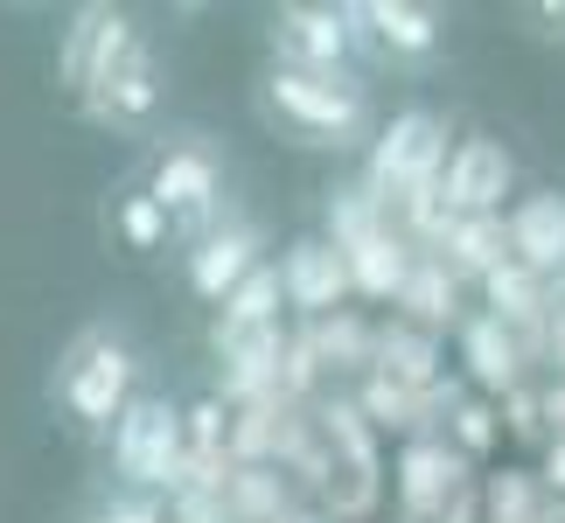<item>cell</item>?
<instances>
[{"instance_id": "17", "label": "cell", "mask_w": 565, "mask_h": 523, "mask_svg": "<svg viewBox=\"0 0 565 523\" xmlns=\"http://www.w3.org/2000/svg\"><path fill=\"white\" fill-rule=\"evenodd\" d=\"M98 21H105V8H84V14H77V29H71V50H63V84H71V92H84V71H92Z\"/></svg>"}, {"instance_id": "6", "label": "cell", "mask_w": 565, "mask_h": 523, "mask_svg": "<svg viewBox=\"0 0 565 523\" xmlns=\"http://www.w3.org/2000/svg\"><path fill=\"white\" fill-rule=\"evenodd\" d=\"M510 189V154L495 140H461V154L447 161V210L454 216H489Z\"/></svg>"}, {"instance_id": "7", "label": "cell", "mask_w": 565, "mask_h": 523, "mask_svg": "<svg viewBox=\"0 0 565 523\" xmlns=\"http://www.w3.org/2000/svg\"><path fill=\"white\" fill-rule=\"evenodd\" d=\"M279 293L294 300V308H335L342 293H350V258H342V245H321V237H300V245L287 252V266H279Z\"/></svg>"}, {"instance_id": "12", "label": "cell", "mask_w": 565, "mask_h": 523, "mask_svg": "<svg viewBox=\"0 0 565 523\" xmlns=\"http://www.w3.org/2000/svg\"><path fill=\"white\" fill-rule=\"evenodd\" d=\"M342 258H350V279L363 293H391L405 279V258H398V245H384V237H371V231H356L350 245H342Z\"/></svg>"}, {"instance_id": "13", "label": "cell", "mask_w": 565, "mask_h": 523, "mask_svg": "<svg viewBox=\"0 0 565 523\" xmlns=\"http://www.w3.org/2000/svg\"><path fill=\"white\" fill-rule=\"evenodd\" d=\"M273 308H279V273L273 266H258L245 287H237L231 300H224V329L216 335H245V329H266L273 321Z\"/></svg>"}, {"instance_id": "15", "label": "cell", "mask_w": 565, "mask_h": 523, "mask_svg": "<svg viewBox=\"0 0 565 523\" xmlns=\"http://www.w3.org/2000/svg\"><path fill=\"white\" fill-rule=\"evenodd\" d=\"M119 231H126L134 252H154L168 237V210L154 203V195H126V203H119Z\"/></svg>"}, {"instance_id": "9", "label": "cell", "mask_w": 565, "mask_h": 523, "mask_svg": "<svg viewBox=\"0 0 565 523\" xmlns=\"http://www.w3.org/2000/svg\"><path fill=\"white\" fill-rule=\"evenodd\" d=\"M258 273V237L237 224V231H216V237H203V252L189 258V287L203 293V300H231L245 279Z\"/></svg>"}, {"instance_id": "4", "label": "cell", "mask_w": 565, "mask_h": 523, "mask_svg": "<svg viewBox=\"0 0 565 523\" xmlns=\"http://www.w3.org/2000/svg\"><path fill=\"white\" fill-rule=\"evenodd\" d=\"M447 161V126L433 119V113H398L384 126V140H377V182H405V189H426V174Z\"/></svg>"}, {"instance_id": "20", "label": "cell", "mask_w": 565, "mask_h": 523, "mask_svg": "<svg viewBox=\"0 0 565 523\" xmlns=\"http://www.w3.org/2000/svg\"><path fill=\"white\" fill-rule=\"evenodd\" d=\"M558 335H565V329H558Z\"/></svg>"}, {"instance_id": "8", "label": "cell", "mask_w": 565, "mask_h": 523, "mask_svg": "<svg viewBox=\"0 0 565 523\" xmlns=\"http://www.w3.org/2000/svg\"><path fill=\"white\" fill-rule=\"evenodd\" d=\"M154 203L168 216H182V231H203V216L216 203V154H203V147H175L161 168H154Z\"/></svg>"}, {"instance_id": "18", "label": "cell", "mask_w": 565, "mask_h": 523, "mask_svg": "<svg viewBox=\"0 0 565 523\" xmlns=\"http://www.w3.org/2000/svg\"><path fill=\"white\" fill-rule=\"evenodd\" d=\"M98 523H147V516H140V510H126V516H98Z\"/></svg>"}, {"instance_id": "16", "label": "cell", "mask_w": 565, "mask_h": 523, "mask_svg": "<svg viewBox=\"0 0 565 523\" xmlns=\"http://www.w3.org/2000/svg\"><path fill=\"white\" fill-rule=\"evenodd\" d=\"M468 356H475V377H482V384H510V370H516L510 342L495 335V321H475V329H468Z\"/></svg>"}, {"instance_id": "5", "label": "cell", "mask_w": 565, "mask_h": 523, "mask_svg": "<svg viewBox=\"0 0 565 523\" xmlns=\"http://www.w3.org/2000/svg\"><path fill=\"white\" fill-rule=\"evenodd\" d=\"M350 8H287L279 14V50H287V71H321L329 77L342 56H350Z\"/></svg>"}, {"instance_id": "1", "label": "cell", "mask_w": 565, "mask_h": 523, "mask_svg": "<svg viewBox=\"0 0 565 523\" xmlns=\"http://www.w3.org/2000/svg\"><path fill=\"white\" fill-rule=\"evenodd\" d=\"M266 92H273V105L300 126V134L335 140V134H356V126H363V92H356V84L321 77V71H287V63H279Z\"/></svg>"}, {"instance_id": "11", "label": "cell", "mask_w": 565, "mask_h": 523, "mask_svg": "<svg viewBox=\"0 0 565 523\" xmlns=\"http://www.w3.org/2000/svg\"><path fill=\"white\" fill-rule=\"evenodd\" d=\"M350 14L371 21L391 56H433L440 50V21H433L426 8H412V0H371V8H350Z\"/></svg>"}, {"instance_id": "10", "label": "cell", "mask_w": 565, "mask_h": 523, "mask_svg": "<svg viewBox=\"0 0 565 523\" xmlns=\"http://www.w3.org/2000/svg\"><path fill=\"white\" fill-rule=\"evenodd\" d=\"M503 237L524 266H558L565 258V195H531V203L510 216Z\"/></svg>"}, {"instance_id": "3", "label": "cell", "mask_w": 565, "mask_h": 523, "mask_svg": "<svg viewBox=\"0 0 565 523\" xmlns=\"http://www.w3.org/2000/svg\"><path fill=\"white\" fill-rule=\"evenodd\" d=\"M126 384H134V356L119 342H77L71 370H63V405L84 426H113L126 412Z\"/></svg>"}, {"instance_id": "2", "label": "cell", "mask_w": 565, "mask_h": 523, "mask_svg": "<svg viewBox=\"0 0 565 523\" xmlns=\"http://www.w3.org/2000/svg\"><path fill=\"white\" fill-rule=\"evenodd\" d=\"M175 440H182L175 405H168V398H134L119 412L113 461H119V474L134 489H154V482H168V468H175Z\"/></svg>"}, {"instance_id": "19", "label": "cell", "mask_w": 565, "mask_h": 523, "mask_svg": "<svg viewBox=\"0 0 565 523\" xmlns=\"http://www.w3.org/2000/svg\"><path fill=\"white\" fill-rule=\"evenodd\" d=\"M552 468H565V453H552ZM558 482H565V474H558Z\"/></svg>"}, {"instance_id": "14", "label": "cell", "mask_w": 565, "mask_h": 523, "mask_svg": "<svg viewBox=\"0 0 565 523\" xmlns=\"http://www.w3.org/2000/svg\"><path fill=\"white\" fill-rule=\"evenodd\" d=\"M503 224H495V216H461V224H454V252H461V266H475V273H495L503 266Z\"/></svg>"}]
</instances>
